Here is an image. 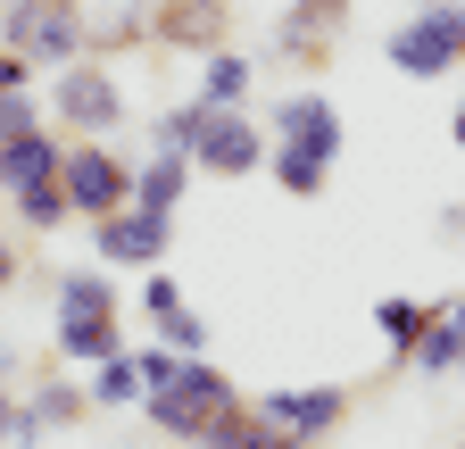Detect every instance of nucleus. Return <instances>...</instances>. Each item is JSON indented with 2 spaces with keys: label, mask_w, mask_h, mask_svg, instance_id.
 I'll use <instances>...</instances> for the list:
<instances>
[{
  "label": "nucleus",
  "mask_w": 465,
  "mask_h": 449,
  "mask_svg": "<svg viewBox=\"0 0 465 449\" xmlns=\"http://www.w3.org/2000/svg\"><path fill=\"white\" fill-rule=\"evenodd\" d=\"M58 117L92 142V134H108L116 117H125V92H116L100 67H67V75H58Z\"/></svg>",
  "instance_id": "6e6552de"
},
{
  "label": "nucleus",
  "mask_w": 465,
  "mask_h": 449,
  "mask_svg": "<svg viewBox=\"0 0 465 449\" xmlns=\"http://www.w3.org/2000/svg\"><path fill=\"white\" fill-rule=\"evenodd\" d=\"M440 316H449V308H432V300H374V324H382V342H391L407 366H416V350H424L432 333H440Z\"/></svg>",
  "instance_id": "ddd939ff"
},
{
  "label": "nucleus",
  "mask_w": 465,
  "mask_h": 449,
  "mask_svg": "<svg viewBox=\"0 0 465 449\" xmlns=\"http://www.w3.org/2000/svg\"><path fill=\"white\" fill-rule=\"evenodd\" d=\"M183 184H192V150H150L142 166H134V208H150V216H166L174 200H183Z\"/></svg>",
  "instance_id": "f8f14e48"
},
{
  "label": "nucleus",
  "mask_w": 465,
  "mask_h": 449,
  "mask_svg": "<svg viewBox=\"0 0 465 449\" xmlns=\"http://www.w3.org/2000/svg\"><path fill=\"white\" fill-rule=\"evenodd\" d=\"M258 408H266V424H274L291 449H316L324 433L349 424V391H341V383H316V391H274V400H258Z\"/></svg>",
  "instance_id": "423d86ee"
},
{
  "label": "nucleus",
  "mask_w": 465,
  "mask_h": 449,
  "mask_svg": "<svg viewBox=\"0 0 465 449\" xmlns=\"http://www.w3.org/2000/svg\"><path fill=\"white\" fill-rule=\"evenodd\" d=\"M58 350L84 358V366L125 358V324H116V292H108V274H67V292H58Z\"/></svg>",
  "instance_id": "7ed1b4c3"
},
{
  "label": "nucleus",
  "mask_w": 465,
  "mask_h": 449,
  "mask_svg": "<svg viewBox=\"0 0 465 449\" xmlns=\"http://www.w3.org/2000/svg\"><path fill=\"white\" fill-rule=\"evenodd\" d=\"M242 92H250V67L232 59V50H208V84H200V100H208V108H242Z\"/></svg>",
  "instance_id": "4468645a"
},
{
  "label": "nucleus",
  "mask_w": 465,
  "mask_h": 449,
  "mask_svg": "<svg viewBox=\"0 0 465 449\" xmlns=\"http://www.w3.org/2000/svg\"><path fill=\"white\" fill-rule=\"evenodd\" d=\"M142 308H150V324L166 333V350H183V358H200V350H208V324L183 308V292H174L166 274H150V284H142Z\"/></svg>",
  "instance_id": "9b49d317"
},
{
  "label": "nucleus",
  "mask_w": 465,
  "mask_h": 449,
  "mask_svg": "<svg viewBox=\"0 0 465 449\" xmlns=\"http://www.w3.org/2000/svg\"><path fill=\"white\" fill-rule=\"evenodd\" d=\"M9 274H17V258H9V250H0V284H9Z\"/></svg>",
  "instance_id": "f3484780"
},
{
  "label": "nucleus",
  "mask_w": 465,
  "mask_h": 449,
  "mask_svg": "<svg viewBox=\"0 0 465 449\" xmlns=\"http://www.w3.org/2000/svg\"><path fill=\"white\" fill-rule=\"evenodd\" d=\"M457 449H465V441H457Z\"/></svg>",
  "instance_id": "aec40b11"
},
{
  "label": "nucleus",
  "mask_w": 465,
  "mask_h": 449,
  "mask_svg": "<svg viewBox=\"0 0 465 449\" xmlns=\"http://www.w3.org/2000/svg\"><path fill=\"white\" fill-rule=\"evenodd\" d=\"M92 391H100V400H142V391H150V383H142V350H125V358H108Z\"/></svg>",
  "instance_id": "2eb2a0df"
},
{
  "label": "nucleus",
  "mask_w": 465,
  "mask_h": 449,
  "mask_svg": "<svg viewBox=\"0 0 465 449\" xmlns=\"http://www.w3.org/2000/svg\"><path fill=\"white\" fill-rule=\"evenodd\" d=\"M92 234H100V258H108V266H150V258L166 250V216H150V208H125V216L92 224Z\"/></svg>",
  "instance_id": "9d476101"
},
{
  "label": "nucleus",
  "mask_w": 465,
  "mask_h": 449,
  "mask_svg": "<svg viewBox=\"0 0 465 449\" xmlns=\"http://www.w3.org/2000/svg\"><path fill=\"white\" fill-rule=\"evenodd\" d=\"M67 208L92 216V224L125 216V208H134V166L116 158L108 142H75V150H67Z\"/></svg>",
  "instance_id": "20e7f679"
},
{
  "label": "nucleus",
  "mask_w": 465,
  "mask_h": 449,
  "mask_svg": "<svg viewBox=\"0 0 465 449\" xmlns=\"http://www.w3.org/2000/svg\"><path fill=\"white\" fill-rule=\"evenodd\" d=\"M391 67L399 75H416V84H440V75H457L465 67V9L457 0H432V9H407L399 25H391Z\"/></svg>",
  "instance_id": "f03ea898"
},
{
  "label": "nucleus",
  "mask_w": 465,
  "mask_h": 449,
  "mask_svg": "<svg viewBox=\"0 0 465 449\" xmlns=\"http://www.w3.org/2000/svg\"><path fill=\"white\" fill-rule=\"evenodd\" d=\"M341 25H349V0H291V17L274 25V50L316 75V67H332V34Z\"/></svg>",
  "instance_id": "0eeeda50"
},
{
  "label": "nucleus",
  "mask_w": 465,
  "mask_h": 449,
  "mask_svg": "<svg viewBox=\"0 0 465 449\" xmlns=\"http://www.w3.org/2000/svg\"><path fill=\"white\" fill-rule=\"evenodd\" d=\"M424 9H432V0H424Z\"/></svg>",
  "instance_id": "6ab92c4d"
},
{
  "label": "nucleus",
  "mask_w": 465,
  "mask_h": 449,
  "mask_svg": "<svg viewBox=\"0 0 465 449\" xmlns=\"http://www.w3.org/2000/svg\"><path fill=\"white\" fill-rule=\"evenodd\" d=\"M332 158H341V108L324 92L274 100V184L291 200H316L324 175H332Z\"/></svg>",
  "instance_id": "f257e3e1"
},
{
  "label": "nucleus",
  "mask_w": 465,
  "mask_h": 449,
  "mask_svg": "<svg viewBox=\"0 0 465 449\" xmlns=\"http://www.w3.org/2000/svg\"><path fill=\"white\" fill-rule=\"evenodd\" d=\"M150 34L174 50H224V0H158Z\"/></svg>",
  "instance_id": "1a4fd4ad"
},
{
  "label": "nucleus",
  "mask_w": 465,
  "mask_h": 449,
  "mask_svg": "<svg viewBox=\"0 0 465 449\" xmlns=\"http://www.w3.org/2000/svg\"><path fill=\"white\" fill-rule=\"evenodd\" d=\"M192 166H208V175H258V166H266V134L242 117V108H208V100H200Z\"/></svg>",
  "instance_id": "39448f33"
},
{
  "label": "nucleus",
  "mask_w": 465,
  "mask_h": 449,
  "mask_svg": "<svg viewBox=\"0 0 465 449\" xmlns=\"http://www.w3.org/2000/svg\"><path fill=\"white\" fill-rule=\"evenodd\" d=\"M449 134H457V150H465V100H457V117H449Z\"/></svg>",
  "instance_id": "dca6fc26"
},
{
  "label": "nucleus",
  "mask_w": 465,
  "mask_h": 449,
  "mask_svg": "<svg viewBox=\"0 0 465 449\" xmlns=\"http://www.w3.org/2000/svg\"><path fill=\"white\" fill-rule=\"evenodd\" d=\"M0 433H9V391H0Z\"/></svg>",
  "instance_id": "a211bd4d"
}]
</instances>
